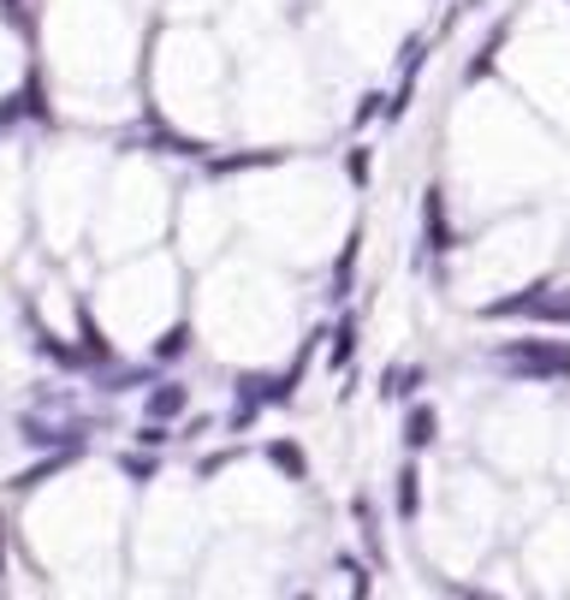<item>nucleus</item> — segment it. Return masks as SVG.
Masks as SVG:
<instances>
[{
  "mask_svg": "<svg viewBox=\"0 0 570 600\" xmlns=\"http://www.w3.org/2000/svg\"><path fill=\"white\" fill-rule=\"evenodd\" d=\"M499 369L523 374V381H564L570 374V346H559V339H517V346L499 351Z\"/></svg>",
  "mask_w": 570,
  "mask_h": 600,
  "instance_id": "nucleus-1",
  "label": "nucleus"
},
{
  "mask_svg": "<svg viewBox=\"0 0 570 600\" xmlns=\"http://www.w3.org/2000/svg\"><path fill=\"white\" fill-rule=\"evenodd\" d=\"M24 440L42 446V452H48V446H54V452H66V446L83 440V428H78V422H42V417H24Z\"/></svg>",
  "mask_w": 570,
  "mask_h": 600,
  "instance_id": "nucleus-2",
  "label": "nucleus"
},
{
  "mask_svg": "<svg viewBox=\"0 0 570 600\" xmlns=\"http://www.w3.org/2000/svg\"><path fill=\"white\" fill-rule=\"evenodd\" d=\"M83 357H96V363H108V339H101V328L90 316H83Z\"/></svg>",
  "mask_w": 570,
  "mask_h": 600,
  "instance_id": "nucleus-9",
  "label": "nucleus"
},
{
  "mask_svg": "<svg viewBox=\"0 0 570 600\" xmlns=\"http://www.w3.org/2000/svg\"><path fill=\"white\" fill-rule=\"evenodd\" d=\"M534 316L541 321H570V291H541V303H534Z\"/></svg>",
  "mask_w": 570,
  "mask_h": 600,
  "instance_id": "nucleus-7",
  "label": "nucleus"
},
{
  "mask_svg": "<svg viewBox=\"0 0 570 600\" xmlns=\"http://www.w3.org/2000/svg\"><path fill=\"white\" fill-rule=\"evenodd\" d=\"M0 564H7V553H0Z\"/></svg>",
  "mask_w": 570,
  "mask_h": 600,
  "instance_id": "nucleus-14",
  "label": "nucleus"
},
{
  "mask_svg": "<svg viewBox=\"0 0 570 600\" xmlns=\"http://www.w3.org/2000/svg\"><path fill=\"white\" fill-rule=\"evenodd\" d=\"M351 339H357V328H351V321H339V333H333V363H344V357H351Z\"/></svg>",
  "mask_w": 570,
  "mask_h": 600,
  "instance_id": "nucleus-12",
  "label": "nucleus"
},
{
  "mask_svg": "<svg viewBox=\"0 0 570 600\" xmlns=\"http://www.w3.org/2000/svg\"><path fill=\"white\" fill-rule=\"evenodd\" d=\"M190 346V328H172V333H161V346H154V357H179Z\"/></svg>",
  "mask_w": 570,
  "mask_h": 600,
  "instance_id": "nucleus-11",
  "label": "nucleus"
},
{
  "mask_svg": "<svg viewBox=\"0 0 570 600\" xmlns=\"http://www.w3.org/2000/svg\"><path fill=\"white\" fill-rule=\"evenodd\" d=\"M268 458H273V470H286V476H291V482H303V476H309L303 452H298L291 440H273V446H268Z\"/></svg>",
  "mask_w": 570,
  "mask_h": 600,
  "instance_id": "nucleus-5",
  "label": "nucleus"
},
{
  "mask_svg": "<svg viewBox=\"0 0 570 600\" xmlns=\"http://www.w3.org/2000/svg\"><path fill=\"white\" fill-rule=\"evenodd\" d=\"M184 404H190V392H184V387H172V381H161V387L149 392V417H161V422H167V417H179Z\"/></svg>",
  "mask_w": 570,
  "mask_h": 600,
  "instance_id": "nucleus-4",
  "label": "nucleus"
},
{
  "mask_svg": "<svg viewBox=\"0 0 570 600\" xmlns=\"http://www.w3.org/2000/svg\"><path fill=\"white\" fill-rule=\"evenodd\" d=\"M399 511L417 518V470H399Z\"/></svg>",
  "mask_w": 570,
  "mask_h": 600,
  "instance_id": "nucleus-10",
  "label": "nucleus"
},
{
  "mask_svg": "<svg viewBox=\"0 0 570 600\" xmlns=\"http://www.w3.org/2000/svg\"><path fill=\"white\" fill-rule=\"evenodd\" d=\"M434 434H440L434 404H417V410L404 417V446H410V452H422V446H434Z\"/></svg>",
  "mask_w": 570,
  "mask_h": 600,
  "instance_id": "nucleus-3",
  "label": "nucleus"
},
{
  "mask_svg": "<svg viewBox=\"0 0 570 600\" xmlns=\"http://www.w3.org/2000/svg\"><path fill=\"white\" fill-rule=\"evenodd\" d=\"M280 161V149H262V156H220L214 173H244V167H273Z\"/></svg>",
  "mask_w": 570,
  "mask_h": 600,
  "instance_id": "nucleus-6",
  "label": "nucleus"
},
{
  "mask_svg": "<svg viewBox=\"0 0 570 600\" xmlns=\"http://www.w3.org/2000/svg\"><path fill=\"white\" fill-rule=\"evenodd\" d=\"M119 470H126L131 482H154V446H149V452H126V458H119Z\"/></svg>",
  "mask_w": 570,
  "mask_h": 600,
  "instance_id": "nucleus-8",
  "label": "nucleus"
},
{
  "mask_svg": "<svg viewBox=\"0 0 570 600\" xmlns=\"http://www.w3.org/2000/svg\"><path fill=\"white\" fill-rule=\"evenodd\" d=\"M137 440H143V446H167V428H161V417H154L149 428H137Z\"/></svg>",
  "mask_w": 570,
  "mask_h": 600,
  "instance_id": "nucleus-13",
  "label": "nucleus"
}]
</instances>
